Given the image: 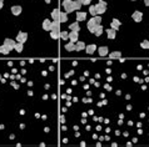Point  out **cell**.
I'll list each match as a JSON object with an SVG mask.
<instances>
[{
    "mask_svg": "<svg viewBox=\"0 0 149 147\" xmlns=\"http://www.w3.org/2000/svg\"><path fill=\"white\" fill-rule=\"evenodd\" d=\"M91 34H94V35H96V36H100L101 34H103V31H104V29H103V26H101V24L100 25H95L93 29H90L89 30Z\"/></svg>",
    "mask_w": 149,
    "mask_h": 147,
    "instance_id": "3957f363",
    "label": "cell"
},
{
    "mask_svg": "<svg viewBox=\"0 0 149 147\" xmlns=\"http://www.w3.org/2000/svg\"><path fill=\"white\" fill-rule=\"evenodd\" d=\"M111 80H113V79H111V76H110V77H108V79H106V81H108V82H111Z\"/></svg>",
    "mask_w": 149,
    "mask_h": 147,
    "instance_id": "d590c367",
    "label": "cell"
},
{
    "mask_svg": "<svg viewBox=\"0 0 149 147\" xmlns=\"http://www.w3.org/2000/svg\"><path fill=\"white\" fill-rule=\"evenodd\" d=\"M43 29L46 30V31H50V29H52V21L49 19H45L43 21Z\"/></svg>",
    "mask_w": 149,
    "mask_h": 147,
    "instance_id": "7c38bea8",
    "label": "cell"
},
{
    "mask_svg": "<svg viewBox=\"0 0 149 147\" xmlns=\"http://www.w3.org/2000/svg\"><path fill=\"white\" fill-rule=\"evenodd\" d=\"M105 89H106V90H108V91H110V90H111V87H110V86H109V85H105Z\"/></svg>",
    "mask_w": 149,
    "mask_h": 147,
    "instance_id": "d6a6232c",
    "label": "cell"
},
{
    "mask_svg": "<svg viewBox=\"0 0 149 147\" xmlns=\"http://www.w3.org/2000/svg\"><path fill=\"white\" fill-rule=\"evenodd\" d=\"M21 6L20 5H14V6H11V9H10V11H11V14L13 15H20L21 14Z\"/></svg>",
    "mask_w": 149,
    "mask_h": 147,
    "instance_id": "ba28073f",
    "label": "cell"
},
{
    "mask_svg": "<svg viewBox=\"0 0 149 147\" xmlns=\"http://www.w3.org/2000/svg\"><path fill=\"white\" fill-rule=\"evenodd\" d=\"M119 26H120V20H118V19H113V21L110 23V28L111 29H114V30H118L119 29Z\"/></svg>",
    "mask_w": 149,
    "mask_h": 147,
    "instance_id": "4fadbf2b",
    "label": "cell"
},
{
    "mask_svg": "<svg viewBox=\"0 0 149 147\" xmlns=\"http://www.w3.org/2000/svg\"><path fill=\"white\" fill-rule=\"evenodd\" d=\"M63 8L65 10V13L69 14L74 11V6H73V0H63Z\"/></svg>",
    "mask_w": 149,
    "mask_h": 147,
    "instance_id": "7a4b0ae2",
    "label": "cell"
},
{
    "mask_svg": "<svg viewBox=\"0 0 149 147\" xmlns=\"http://www.w3.org/2000/svg\"><path fill=\"white\" fill-rule=\"evenodd\" d=\"M140 48L142 49H149V40H143L140 43Z\"/></svg>",
    "mask_w": 149,
    "mask_h": 147,
    "instance_id": "4316f807",
    "label": "cell"
},
{
    "mask_svg": "<svg viewBox=\"0 0 149 147\" xmlns=\"http://www.w3.org/2000/svg\"><path fill=\"white\" fill-rule=\"evenodd\" d=\"M85 44L83 43V41H77L75 44V51H80V50H85Z\"/></svg>",
    "mask_w": 149,
    "mask_h": 147,
    "instance_id": "5bb4252c",
    "label": "cell"
},
{
    "mask_svg": "<svg viewBox=\"0 0 149 147\" xmlns=\"http://www.w3.org/2000/svg\"><path fill=\"white\" fill-rule=\"evenodd\" d=\"M89 13H90L91 15H93V16H96V9H95V5H90V6H89Z\"/></svg>",
    "mask_w": 149,
    "mask_h": 147,
    "instance_id": "d4e9b609",
    "label": "cell"
},
{
    "mask_svg": "<svg viewBox=\"0 0 149 147\" xmlns=\"http://www.w3.org/2000/svg\"><path fill=\"white\" fill-rule=\"evenodd\" d=\"M87 19V13H82V11H78L77 13V20L78 21H83V20Z\"/></svg>",
    "mask_w": 149,
    "mask_h": 147,
    "instance_id": "2e32d148",
    "label": "cell"
},
{
    "mask_svg": "<svg viewBox=\"0 0 149 147\" xmlns=\"http://www.w3.org/2000/svg\"><path fill=\"white\" fill-rule=\"evenodd\" d=\"M50 31H58L60 33V21L59 20H53L52 21V29Z\"/></svg>",
    "mask_w": 149,
    "mask_h": 147,
    "instance_id": "52a82bcc",
    "label": "cell"
},
{
    "mask_svg": "<svg viewBox=\"0 0 149 147\" xmlns=\"http://www.w3.org/2000/svg\"><path fill=\"white\" fill-rule=\"evenodd\" d=\"M14 50H16L18 52H21L23 50H24V44L16 43V44H15V46H14Z\"/></svg>",
    "mask_w": 149,
    "mask_h": 147,
    "instance_id": "ffe728a7",
    "label": "cell"
},
{
    "mask_svg": "<svg viewBox=\"0 0 149 147\" xmlns=\"http://www.w3.org/2000/svg\"><path fill=\"white\" fill-rule=\"evenodd\" d=\"M133 1H135V0H133Z\"/></svg>",
    "mask_w": 149,
    "mask_h": 147,
    "instance_id": "f35d334b",
    "label": "cell"
},
{
    "mask_svg": "<svg viewBox=\"0 0 149 147\" xmlns=\"http://www.w3.org/2000/svg\"><path fill=\"white\" fill-rule=\"evenodd\" d=\"M69 30H72V31H78V33H79L80 26H79V24H78V21H75V23H73V24L69 25Z\"/></svg>",
    "mask_w": 149,
    "mask_h": 147,
    "instance_id": "9a60e30c",
    "label": "cell"
},
{
    "mask_svg": "<svg viewBox=\"0 0 149 147\" xmlns=\"http://www.w3.org/2000/svg\"><path fill=\"white\" fill-rule=\"evenodd\" d=\"M95 9H96V14L98 15H101L104 14L106 11V4L104 0H99V3L95 5Z\"/></svg>",
    "mask_w": 149,
    "mask_h": 147,
    "instance_id": "6da1fadb",
    "label": "cell"
},
{
    "mask_svg": "<svg viewBox=\"0 0 149 147\" xmlns=\"http://www.w3.org/2000/svg\"><path fill=\"white\" fill-rule=\"evenodd\" d=\"M50 36L53 39H59L60 38V33H58V31H50Z\"/></svg>",
    "mask_w": 149,
    "mask_h": 147,
    "instance_id": "83f0119b",
    "label": "cell"
},
{
    "mask_svg": "<svg viewBox=\"0 0 149 147\" xmlns=\"http://www.w3.org/2000/svg\"><path fill=\"white\" fill-rule=\"evenodd\" d=\"M67 20H68L67 13H60V16H59V21H60V24H62V23H67Z\"/></svg>",
    "mask_w": 149,
    "mask_h": 147,
    "instance_id": "44dd1931",
    "label": "cell"
},
{
    "mask_svg": "<svg viewBox=\"0 0 149 147\" xmlns=\"http://www.w3.org/2000/svg\"><path fill=\"white\" fill-rule=\"evenodd\" d=\"M106 35H108V39H115V30L114 29H108L106 30Z\"/></svg>",
    "mask_w": 149,
    "mask_h": 147,
    "instance_id": "ac0fdd59",
    "label": "cell"
},
{
    "mask_svg": "<svg viewBox=\"0 0 149 147\" xmlns=\"http://www.w3.org/2000/svg\"><path fill=\"white\" fill-rule=\"evenodd\" d=\"M64 48H65L67 51H75V45H74V43H72V41L65 44V46H64Z\"/></svg>",
    "mask_w": 149,
    "mask_h": 147,
    "instance_id": "e0dca14e",
    "label": "cell"
},
{
    "mask_svg": "<svg viewBox=\"0 0 149 147\" xmlns=\"http://www.w3.org/2000/svg\"><path fill=\"white\" fill-rule=\"evenodd\" d=\"M96 45H94V44H91V45H88V46H85V51H87V54H89V55H91V54H94L96 50Z\"/></svg>",
    "mask_w": 149,
    "mask_h": 147,
    "instance_id": "30bf717a",
    "label": "cell"
},
{
    "mask_svg": "<svg viewBox=\"0 0 149 147\" xmlns=\"http://www.w3.org/2000/svg\"><path fill=\"white\" fill-rule=\"evenodd\" d=\"M95 21H94V18H91L90 20H88V23H87V28L90 30V29H93L94 26H95Z\"/></svg>",
    "mask_w": 149,
    "mask_h": 147,
    "instance_id": "7402d4cb",
    "label": "cell"
},
{
    "mask_svg": "<svg viewBox=\"0 0 149 147\" xmlns=\"http://www.w3.org/2000/svg\"><path fill=\"white\" fill-rule=\"evenodd\" d=\"M69 40L72 43H77L78 41V31H70L69 33Z\"/></svg>",
    "mask_w": 149,
    "mask_h": 147,
    "instance_id": "8fae6325",
    "label": "cell"
},
{
    "mask_svg": "<svg viewBox=\"0 0 149 147\" xmlns=\"http://www.w3.org/2000/svg\"><path fill=\"white\" fill-rule=\"evenodd\" d=\"M59 16H60V10L54 9L53 13H52V19L53 20H59Z\"/></svg>",
    "mask_w": 149,
    "mask_h": 147,
    "instance_id": "d6986e66",
    "label": "cell"
},
{
    "mask_svg": "<svg viewBox=\"0 0 149 147\" xmlns=\"http://www.w3.org/2000/svg\"><path fill=\"white\" fill-rule=\"evenodd\" d=\"M15 44H16V41L13 39H5L4 40V46H6L9 50H14Z\"/></svg>",
    "mask_w": 149,
    "mask_h": 147,
    "instance_id": "5b68a950",
    "label": "cell"
},
{
    "mask_svg": "<svg viewBox=\"0 0 149 147\" xmlns=\"http://www.w3.org/2000/svg\"><path fill=\"white\" fill-rule=\"evenodd\" d=\"M73 6H74V10H80L82 4H80L79 0H73Z\"/></svg>",
    "mask_w": 149,
    "mask_h": 147,
    "instance_id": "603a6c76",
    "label": "cell"
},
{
    "mask_svg": "<svg viewBox=\"0 0 149 147\" xmlns=\"http://www.w3.org/2000/svg\"><path fill=\"white\" fill-rule=\"evenodd\" d=\"M1 1H4V0H1Z\"/></svg>",
    "mask_w": 149,
    "mask_h": 147,
    "instance_id": "74e56055",
    "label": "cell"
},
{
    "mask_svg": "<svg viewBox=\"0 0 149 147\" xmlns=\"http://www.w3.org/2000/svg\"><path fill=\"white\" fill-rule=\"evenodd\" d=\"M134 81H135V82H139V77H134Z\"/></svg>",
    "mask_w": 149,
    "mask_h": 147,
    "instance_id": "e575fe53",
    "label": "cell"
},
{
    "mask_svg": "<svg viewBox=\"0 0 149 147\" xmlns=\"http://www.w3.org/2000/svg\"><path fill=\"white\" fill-rule=\"evenodd\" d=\"M16 43H21V44H24L26 40H28V34L26 33H19L18 35H16Z\"/></svg>",
    "mask_w": 149,
    "mask_h": 147,
    "instance_id": "277c9868",
    "label": "cell"
},
{
    "mask_svg": "<svg viewBox=\"0 0 149 147\" xmlns=\"http://www.w3.org/2000/svg\"><path fill=\"white\" fill-rule=\"evenodd\" d=\"M50 1H52V0H45V3H46V4H50Z\"/></svg>",
    "mask_w": 149,
    "mask_h": 147,
    "instance_id": "8d00e7d4",
    "label": "cell"
},
{
    "mask_svg": "<svg viewBox=\"0 0 149 147\" xmlns=\"http://www.w3.org/2000/svg\"><path fill=\"white\" fill-rule=\"evenodd\" d=\"M144 4L147 5V6H149V0H144Z\"/></svg>",
    "mask_w": 149,
    "mask_h": 147,
    "instance_id": "836d02e7",
    "label": "cell"
},
{
    "mask_svg": "<svg viewBox=\"0 0 149 147\" xmlns=\"http://www.w3.org/2000/svg\"><path fill=\"white\" fill-rule=\"evenodd\" d=\"M60 38L63 40H69V33L68 31H60Z\"/></svg>",
    "mask_w": 149,
    "mask_h": 147,
    "instance_id": "484cf974",
    "label": "cell"
},
{
    "mask_svg": "<svg viewBox=\"0 0 149 147\" xmlns=\"http://www.w3.org/2000/svg\"><path fill=\"white\" fill-rule=\"evenodd\" d=\"M120 56H122V52H120V51L110 52V57H120Z\"/></svg>",
    "mask_w": 149,
    "mask_h": 147,
    "instance_id": "f546056e",
    "label": "cell"
},
{
    "mask_svg": "<svg viewBox=\"0 0 149 147\" xmlns=\"http://www.w3.org/2000/svg\"><path fill=\"white\" fill-rule=\"evenodd\" d=\"M9 52H10V50L6 48V46H4V45L0 46V54H3V55H8Z\"/></svg>",
    "mask_w": 149,
    "mask_h": 147,
    "instance_id": "cb8c5ba5",
    "label": "cell"
},
{
    "mask_svg": "<svg viewBox=\"0 0 149 147\" xmlns=\"http://www.w3.org/2000/svg\"><path fill=\"white\" fill-rule=\"evenodd\" d=\"M132 19L134 20V21H137V23H140V21H142V19H143V13H142V11H139V10L134 11V13H133V15H132Z\"/></svg>",
    "mask_w": 149,
    "mask_h": 147,
    "instance_id": "8992f818",
    "label": "cell"
},
{
    "mask_svg": "<svg viewBox=\"0 0 149 147\" xmlns=\"http://www.w3.org/2000/svg\"><path fill=\"white\" fill-rule=\"evenodd\" d=\"M79 1H80L82 5H90L91 3V0H79Z\"/></svg>",
    "mask_w": 149,
    "mask_h": 147,
    "instance_id": "4dcf8cb0",
    "label": "cell"
},
{
    "mask_svg": "<svg viewBox=\"0 0 149 147\" xmlns=\"http://www.w3.org/2000/svg\"><path fill=\"white\" fill-rule=\"evenodd\" d=\"M3 6H4V1H1V0H0V10L3 9Z\"/></svg>",
    "mask_w": 149,
    "mask_h": 147,
    "instance_id": "1f68e13d",
    "label": "cell"
},
{
    "mask_svg": "<svg viewBox=\"0 0 149 147\" xmlns=\"http://www.w3.org/2000/svg\"><path fill=\"white\" fill-rule=\"evenodd\" d=\"M94 21H95L96 25H100V24H101V18H100V15H96V16H94Z\"/></svg>",
    "mask_w": 149,
    "mask_h": 147,
    "instance_id": "f1b7e54d",
    "label": "cell"
},
{
    "mask_svg": "<svg viewBox=\"0 0 149 147\" xmlns=\"http://www.w3.org/2000/svg\"><path fill=\"white\" fill-rule=\"evenodd\" d=\"M98 52H99V56H106L109 54V49L106 46H100L98 49Z\"/></svg>",
    "mask_w": 149,
    "mask_h": 147,
    "instance_id": "9c48e42d",
    "label": "cell"
}]
</instances>
